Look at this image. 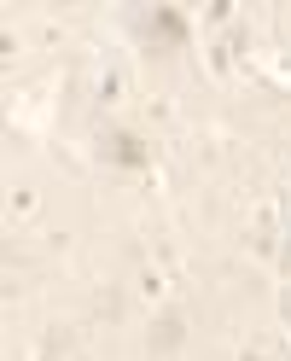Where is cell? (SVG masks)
Instances as JSON below:
<instances>
[]
</instances>
